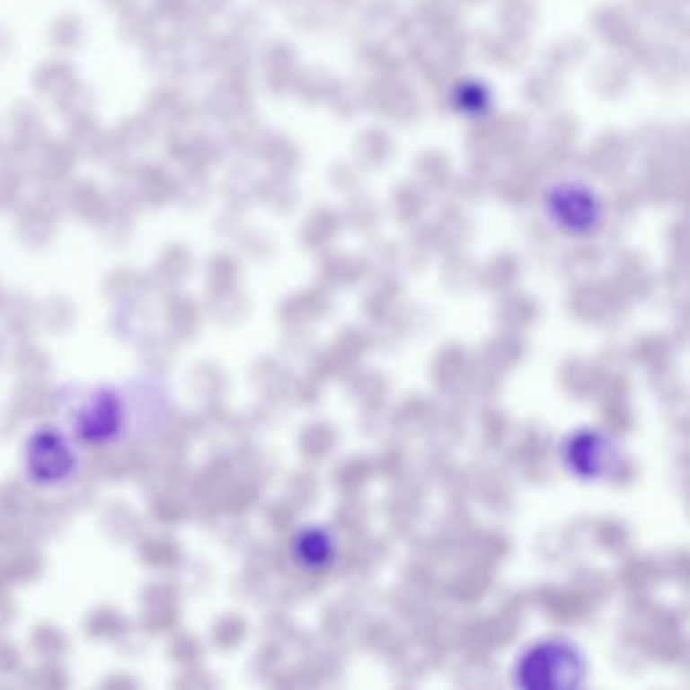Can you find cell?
Segmentation results:
<instances>
[{"label":"cell","instance_id":"3","mask_svg":"<svg viewBox=\"0 0 690 690\" xmlns=\"http://www.w3.org/2000/svg\"><path fill=\"white\" fill-rule=\"evenodd\" d=\"M296 551L304 563L310 567H323L332 557L334 544L331 535L323 528H308L306 533L300 535L298 543H296Z\"/></svg>","mask_w":690,"mask_h":690},{"label":"cell","instance_id":"1","mask_svg":"<svg viewBox=\"0 0 690 690\" xmlns=\"http://www.w3.org/2000/svg\"><path fill=\"white\" fill-rule=\"evenodd\" d=\"M585 677L583 656L563 640L539 641L520 656L515 678L531 690H559L579 686Z\"/></svg>","mask_w":690,"mask_h":690},{"label":"cell","instance_id":"2","mask_svg":"<svg viewBox=\"0 0 690 690\" xmlns=\"http://www.w3.org/2000/svg\"><path fill=\"white\" fill-rule=\"evenodd\" d=\"M565 462L577 476L599 478L612 472L617 464V452L599 431H579L565 444Z\"/></svg>","mask_w":690,"mask_h":690}]
</instances>
